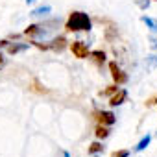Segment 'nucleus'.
I'll list each match as a JSON object with an SVG mask.
<instances>
[{"mask_svg": "<svg viewBox=\"0 0 157 157\" xmlns=\"http://www.w3.org/2000/svg\"><path fill=\"white\" fill-rule=\"evenodd\" d=\"M65 28L68 32H89L93 28V22H91V19H89L87 13H83V11H74V13H70Z\"/></svg>", "mask_w": 157, "mask_h": 157, "instance_id": "obj_1", "label": "nucleus"}, {"mask_svg": "<svg viewBox=\"0 0 157 157\" xmlns=\"http://www.w3.org/2000/svg\"><path fill=\"white\" fill-rule=\"evenodd\" d=\"M56 26H59V19H52V21H46L41 24H32L24 30V33L30 37H46L48 33H54Z\"/></svg>", "mask_w": 157, "mask_h": 157, "instance_id": "obj_2", "label": "nucleus"}, {"mask_svg": "<svg viewBox=\"0 0 157 157\" xmlns=\"http://www.w3.org/2000/svg\"><path fill=\"white\" fill-rule=\"evenodd\" d=\"M109 70H111V76H113V80H115V83L117 85H124V83H128V74L115 63V61H111L109 63Z\"/></svg>", "mask_w": 157, "mask_h": 157, "instance_id": "obj_3", "label": "nucleus"}, {"mask_svg": "<svg viewBox=\"0 0 157 157\" xmlns=\"http://www.w3.org/2000/svg\"><path fill=\"white\" fill-rule=\"evenodd\" d=\"M70 50H72V54H74L76 57H80V59H85V57L91 54L87 43H83V41H74V43L70 44Z\"/></svg>", "mask_w": 157, "mask_h": 157, "instance_id": "obj_4", "label": "nucleus"}, {"mask_svg": "<svg viewBox=\"0 0 157 157\" xmlns=\"http://www.w3.org/2000/svg\"><path fill=\"white\" fill-rule=\"evenodd\" d=\"M126 96H128L126 89H118V91L109 98V105H111V107H118V105H122V104L126 102Z\"/></svg>", "mask_w": 157, "mask_h": 157, "instance_id": "obj_5", "label": "nucleus"}, {"mask_svg": "<svg viewBox=\"0 0 157 157\" xmlns=\"http://www.w3.org/2000/svg\"><path fill=\"white\" fill-rule=\"evenodd\" d=\"M65 48H67V39H65L63 35H59V37H54V39L48 43V50L61 52V50H65Z\"/></svg>", "mask_w": 157, "mask_h": 157, "instance_id": "obj_6", "label": "nucleus"}, {"mask_svg": "<svg viewBox=\"0 0 157 157\" xmlns=\"http://www.w3.org/2000/svg\"><path fill=\"white\" fill-rule=\"evenodd\" d=\"M98 122L102 126H113L117 122V117L113 111H102V113H98Z\"/></svg>", "mask_w": 157, "mask_h": 157, "instance_id": "obj_7", "label": "nucleus"}, {"mask_svg": "<svg viewBox=\"0 0 157 157\" xmlns=\"http://www.w3.org/2000/svg\"><path fill=\"white\" fill-rule=\"evenodd\" d=\"M24 50H28V43H10L8 44V52L10 54H19V52H24Z\"/></svg>", "mask_w": 157, "mask_h": 157, "instance_id": "obj_8", "label": "nucleus"}, {"mask_svg": "<svg viewBox=\"0 0 157 157\" xmlns=\"http://www.w3.org/2000/svg\"><path fill=\"white\" fill-rule=\"evenodd\" d=\"M50 11H52L50 6H41V8H35L30 15H32V17H44V15H48Z\"/></svg>", "mask_w": 157, "mask_h": 157, "instance_id": "obj_9", "label": "nucleus"}, {"mask_svg": "<svg viewBox=\"0 0 157 157\" xmlns=\"http://www.w3.org/2000/svg\"><path fill=\"white\" fill-rule=\"evenodd\" d=\"M142 22H144V24H146L153 33H157V21H155V19H151V17H146V15H144V17H142Z\"/></svg>", "mask_w": 157, "mask_h": 157, "instance_id": "obj_10", "label": "nucleus"}, {"mask_svg": "<svg viewBox=\"0 0 157 157\" xmlns=\"http://www.w3.org/2000/svg\"><path fill=\"white\" fill-rule=\"evenodd\" d=\"M89 56H91V57L94 59V63H98V65L105 63V54H104V52H100V50H96V52H91Z\"/></svg>", "mask_w": 157, "mask_h": 157, "instance_id": "obj_11", "label": "nucleus"}, {"mask_svg": "<svg viewBox=\"0 0 157 157\" xmlns=\"http://www.w3.org/2000/svg\"><path fill=\"white\" fill-rule=\"evenodd\" d=\"M109 133H111V131H109L107 126H102V124H100V126L96 128V137H98V139H105V137H109Z\"/></svg>", "mask_w": 157, "mask_h": 157, "instance_id": "obj_12", "label": "nucleus"}, {"mask_svg": "<svg viewBox=\"0 0 157 157\" xmlns=\"http://www.w3.org/2000/svg\"><path fill=\"white\" fill-rule=\"evenodd\" d=\"M150 140H151V137H150V135L142 137V139H140V142H139V144L135 146V151H142V150H144V148H146V146L150 144Z\"/></svg>", "mask_w": 157, "mask_h": 157, "instance_id": "obj_13", "label": "nucleus"}, {"mask_svg": "<svg viewBox=\"0 0 157 157\" xmlns=\"http://www.w3.org/2000/svg\"><path fill=\"white\" fill-rule=\"evenodd\" d=\"M104 151V146L100 144V142H93L91 146H89V153L91 155H94V153H102Z\"/></svg>", "mask_w": 157, "mask_h": 157, "instance_id": "obj_14", "label": "nucleus"}, {"mask_svg": "<svg viewBox=\"0 0 157 157\" xmlns=\"http://www.w3.org/2000/svg\"><path fill=\"white\" fill-rule=\"evenodd\" d=\"M157 67V56H148L146 57V68L148 70H153Z\"/></svg>", "mask_w": 157, "mask_h": 157, "instance_id": "obj_15", "label": "nucleus"}, {"mask_svg": "<svg viewBox=\"0 0 157 157\" xmlns=\"http://www.w3.org/2000/svg\"><path fill=\"white\" fill-rule=\"evenodd\" d=\"M111 157H129V150H118V151H115Z\"/></svg>", "mask_w": 157, "mask_h": 157, "instance_id": "obj_16", "label": "nucleus"}, {"mask_svg": "<svg viewBox=\"0 0 157 157\" xmlns=\"http://www.w3.org/2000/svg\"><path fill=\"white\" fill-rule=\"evenodd\" d=\"M117 91H118V87H117V85H113V87H109V89H105V91H104L102 94H104V96H111V94H115Z\"/></svg>", "mask_w": 157, "mask_h": 157, "instance_id": "obj_17", "label": "nucleus"}, {"mask_svg": "<svg viewBox=\"0 0 157 157\" xmlns=\"http://www.w3.org/2000/svg\"><path fill=\"white\" fill-rule=\"evenodd\" d=\"M32 44H35V46H37V48H41V50H48V43H46V44H43V43H37V41H33Z\"/></svg>", "mask_w": 157, "mask_h": 157, "instance_id": "obj_18", "label": "nucleus"}, {"mask_svg": "<svg viewBox=\"0 0 157 157\" xmlns=\"http://www.w3.org/2000/svg\"><path fill=\"white\" fill-rule=\"evenodd\" d=\"M139 6H140L142 10H146V8L150 6V0H139Z\"/></svg>", "mask_w": 157, "mask_h": 157, "instance_id": "obj_19", "label": "nucleus"}, {"mask_svg": "<svg viewBox=\"0 0 157 157\" xmlns=\"http://www.w3.org/2000/svg\"><path fill=\"white\" fill-rule=\"evenodd\" d=\"M8 44H10V41H6V39L0 41V48H4V46H8Z\"/></svg>", "mask_w": 157, "mask_h": 157, "instance_id": "obj_20", "label": "nucleus"}, {"mask_svg": "<svg viewBox=\"0 0 157 157\" xmlns=\"http://www.w3.org/2000/svg\"><path fill=\"white\" fill-rule=\"evenodd\" d=\"M37 0H26V4H35Z\"/></svg>", "mask_w": 157, "mask_h": 157, "instance_id": "obj_21", "label": "nucleus"}, {"mask_svg": "<svg viewBox=\"0 0 157 157\" xmlns=\"http://www.w3.org/2000/svg\"><path fill=\"white\" fill-rule=\"evenodd\" d=\"M63 157H70V153H68V151H65V153H63Z\"/></svg>", "mask_w": 157, "mask_h": 157, "instance_id": "obj_22", "label": "nucleus"}, {"mask_svg": "<svg viewBox=\"0 0 157 157\" xmlns=\"http://www.w3.org/2000/svg\"><path fill=\"white\" fill-rule=\"evenodd\" d=\"M153 46H155V48H157V39H153Z\"/></svg>", "mask_w": 157, "mask_h": 157, "instance_id": "obj_23", "label": "nucleus"}, {"mask_svg": "<svg viewBox=\"0 0 157 157\" xmlns=\"http://www.w3.org/2000/svg\"><path fill=\"white\" fill-rule=\"evenodd\" d=\"M93 157H98V153H94V155H93Z\"/></svg>", "mask_w": 157, "mask_h": 157, "instance_id": "obj_24", "label": "nucleus"}]
</instances>
